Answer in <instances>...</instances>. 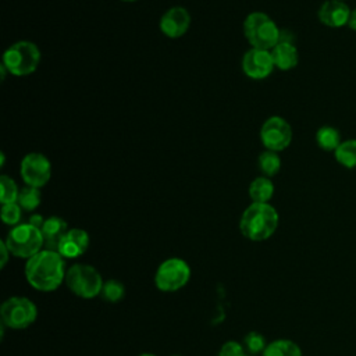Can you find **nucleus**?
<instances>
[{"instance_id": "nucleus-30", "label": "nucleus", "mask_w": 356, "mask_h": 356, "mask_svg": "<svg viewBox=\"0 0 356 356\" xmlns=\"http://www.w3.org/2000/svg\"><path fill=\"white\" fill-rule=\"evenodd\" d=\"M348 26L356 32V8H353L350 11V17H349V21H348Z\"/></svg>"}, {"instance_id": "nucleus-9", "label": "nucleus", "mask_w": 356, "mask_h": 356, "mask_svg": "<svg viewBox=\"0 0 356 356\" xmlns=\"http://www.w3.org/2000/svg\"><path fill=\"white\" fill-rule=\"evenodd\" d=\"M260 139L266 150L278 153L291 145L292 128L285 118L280 115H271L263 122L260 128Z\"/></svg>"}, {"instance_id": "nucleus-19", "label": "nucleus", "mask_w": 356, "mask_h": 356, "mask_svg": "<svg viewBox=\"0 0 356 356\" xmlns=\"http://www.w3.org/2000/svg\"><path fill=\"white\" fill-rule=\"evenodd\" d=\"M263 356H302L299 345L291 339H275L263 350Z\"/></svg>"}, {"instance_id": "nucleus-22", "label": "nucleus", "mask_w": 356, "mask_h": 356, "mask_svg": "<svg viewBox=\"0 0 356 356\" xmlns=\"http://www.w3.org/2000/svg\"><path fill=\"white\" fill-rule=\"evenodd\" d=\"M40 202H42V195H40V189L39 188H33V186L25 185L22 189H19V195H18L17 203L21 206L22 210L33 211L35 209H38Z\"/></svg>"}, {"instance_id": "nucleus-33", "label": "nucleus", "mask_w": 356, "mask_h": 356, "mask_svg": "<svg viewBox=\"0 0 356 356\" xmlns=\"http://www.w3.org/2000/svg\"><path fill=\"white\" fill-rule=\"evenodd\" d=\"M174 356H178V355H174Z\"/></svg>"}, {"instance_id": "nucleus-10", "label": "nucleus", "mask_w": 356, "mask_h": 356, "mask_svg": "<svg viewBox=\"0 0 356 356\" xmlns=\"http://www.w3.org/2000/svg\"><path fill=\"white\" fill-rule=\"evenodd\" d=\"M19 174L25 185L40 189L51 177V164L44 154L32 152L21 160Z\"/></svg>"}, {"instance_id": "nucleus-11", "label": "nucleus", "mask_w": 356, "mask_h": 356, "mask_svg": "<svg viewBox=\"0 0 356 356\" xmlns=\"http://www.w3.org/2000/svg\"><path fill=\"white\" fill-rule=\"evenodd\" d=\"M242 71L252 79H264L274 71V60L270 50L250 47L242 57Z\"/></svg>"}, {"instance_id": "nucleus-3", "label": "nucleus", "mask_w": 356, "mask_h": 356, "mask_svg": "<svg viewBox=\"0 0 356 356\" xmlns=\"http://www.w3.org/2000/svg\"><path fill=\"white\" fill-rule=\"evenodd\" d=\"M243 35L254 49L271 50L281 38L278 25L263 11H253L243 21Z\"/></svg>"}, {"instance_id": "nucleus-29", "label": "nucleus", "mask_w": 356, "mask_h": 356, "mask_svg": "<svg viewBox=\"0 0 356 356\" xmlns=\"http://www.w3.org/2000/svg\"><path fill=\"white\" fill-rule=\"evenodd\" d=\"M0 249H1V268H4V266L7 264V260H8V254H11V253H10L6 242L0 243Z\"/></svg>"}, {"instance_id": "nucleus-4", "label": "nucleus", "mask_w": 356, "mask_h": 356, "mask_svg": "<svg viewBox=\"0 0 356 356\" xmlns=\"http://www.w3.org/2000/svg\"><path fill=\"white\" fill-rule=\"evenodd\" d=\"M40 63L39 47L29 40L13 43L3 53L1 64L8 74L14 76H26L33 74Z\"/></svg>"}, {"instance_id": "nucleus-14", "label": "nucleus", "mask_w": 356, "mask_h": 356, "mask_svg": "<svg viewBox=\"0 0 356 356\" xmlns=\"http://www.w3.org/2000/svg\"><path fill=\"white\" fill-rule=\"evenodd\" d=\"M89 234L82 228H70L61 238L57 252L64 259H75L83 254L89 248Z\"/></svg>"}, {"instance_id": "nucleus-28", "label": "nucleus", "mask_w": 356, "mask_h": 356, "mask_svg": "<svg viewBox=\"0 0 356 356\" xmlns=\"http://www.w3.org/2000/svg\"><path fill=\"white\" fill-rule=\"evenodd\" d=\"M28 222L40 229V228L43 227V224H44V218H43L40 214H32V216L29 217V221H28Z\"/></svg>"}, {"instance_id": "nucleus-25", "label": "nucleus", "mask_w": 356, "mask_h": 356, "mask_svg": "<svg viewBox=\"0 0 356 356\" xmlns=\"http://www.w3.org/2000/svg\"><path fill=\"white\" fill-rule=\"evenodd\" d=\"M21 206L15 203H7L1 206V220L4 224L15 227L21 221Z\"/></svg>"}, {"instance_id": "nucleus-17", "label": "nucleus", "mask_w": 356, "mask_h": 356, "mask_svg": "<svg viewBox=\"0 0 356 356\" xmlns=\"http://www.w3.org/2000/svg\"><path fill=\"white\" fill-rule=\"evenodd\" d=\"M274 195V184L268 177H257L249 185V196L253 203H268Z\"/></svg>"}, {"instance_id": "nucleus-12", "label": "nucleus", "mask_w": 356, "mask_h": 356, "mask_svg": "<svg viewBox=\"0 0 356 356\" xmlns=\"http://www.w3.org/2000/svg\"><path fill=\"white\" fill-rule=\"evenodd\" d=\"M159 25L164 36L178 39L188 32L191 26V14L185 7L174 6L161 15Z\"/></svg>"}, {"instance_id": "nucleus-26", "label": "nucleus", "mask_w": 356, "mask_h": 356, "mask_svg": "<svg viewBox=\"0 0 356 356\" xmlns=\"http://www.w3.org/2000/svg\"><path fill=\"white\" fill-rule=\"evenodd\" d=\"M243 342H245L246 349H248L250 353H253V355H254V353H259V352H263L264 348L267 346V345H266V341H264V338H263V335L259 334V332H249V334L245 337Z\"/></svg>"}, {"instance_id": "nucleus-16", "label": "nucleus", "mask_w": 356, "mask_h": 356, "mask_svg": "<svg viewBox=\"0 0 356 356\" xmlns=\"http://www.w3.org/2000/svg\"><path fill=\"white\" fill-rule=\"evenodd\" d=\"M67 231H68L67 221L63 220L61 217L51 216V217L46 218L43 227L40 228V232L43 235V241H44L46 249L57 250L58 243H60L61 238L65 235Z\"/></svg>"}, {"instance_id": "nucleus-32", "label": "nucleus", "mask_w": 356, "mask_h": 356, "mask_svg": "<svg viewBox=\"0 0 356 356\" xmlns=\"http://www.w3.org/2000/svg\"><path fill=\"white\" fill-rule=\"evenodd\" d=\"M122 1H127V3H131V1H136V0H122Z\"/></svg>"}, {"instance_id": "nucleus-20", "label": "nucleus", "mask_w": 356, "mask_h": 356, "mask_svg": "<svg viewBox=\"0 0 356 356\" xmlns=\"http://www.w3.org/2000/svg\"><path fill=\"white\" fill-rule=\"evenodd\" d=\"M338 164L345 168H356V139L342 140L334 152Z\"/></svg>"}, {"instance_id": "nucleus-18", "label": "nucleus", "mask_w": 356, "mask_h": 356, "mask_svg": "<svg viewBox=\"0 0 356 356\" xmlns=\"http://www.w3.org/2000/svg\"><path fill=\"white\" fill-rule=\"evenodd\" d=\"M341 142V132L335 127L323 125L316 132V143L324 152H335Z\"/></svg>"}, {"instance_id": "nucleus-27", "label": "nucleus", "mask_w": 356, "mask_h": 356, "mask_svg": "<svg viewBox=\"0 0 356 356\" xmlns=\"http://www.w3.org/2000/svg\"><path fill=\"white\" fill-rule=\"evenodd\" d=\"M218 356H246V355H245L243 346L241 343L228 341L221 346Z\"/></svg>"}, {"instance_id": "nucleus-5", "label": "nucleus", "mask_w": 356, "mask_h": 356, "mask_svg": "<svg viewBox=\"0 0 356 356\" xmlns=\"http://www.w3.org/2000/svg\"><path fill=\"white\" fill-rule=\"evenodd\" d=\"M68 289L83 299H92L102 293L103 278L100 273L89 264H74L65 273V281Z\"/></svg>"}, {"instance_id": "nucleus-34", "label": "nucleus", "mask_w": 356, "mask_h": 356, "mask_svg": "<svg viewBox=\"0 0 356 356\" xmlns=\"http://www.w3.org/2000/svg\"><path fill=\"white\" fill-rule=\"evenodd\" d=\"M341 1H345V0H341Z\"/></svg>"}, {"instance_id": "nucleus-31", "label": "nucleus", "mask_w": 356, "mask_h": 356, "mask_svg": "<svg viewBox=\"0 0 356 356\" xmlns=\"http://www.w3.org/2000/svg\"><path fill=\"white\" fill-rule=\"evenodd\" d=\"M139 356H156V355H153V353H142Z\"/></svg>"}, {"instance_id": "nucleus-23", "label": "nucleus", "mask_w": 356, "mask_h": 356, "mask_svg": "<svg viewBox=\"0 0 356 356\" xmlns=\"http://www.w3.org/2000/svg\"><path fill=\"white\" fill-rule=\"evenodd\" d=\"M19 195V189L15 184V181L8 175L0 177V202L1 204L7 203H15Z\"/></svg>"}, {"instance_id": "nucleus-7", "label": "nucleus", "mask_w": 356, "mask_h": 356, "mask_svg": "<svg viewBox=\"0 0 356 356\" xmlns=\"http://www.w3.org/2000/svg\"><path fill=\"white\" fill-rule=\"evenodd\" d=\"M1 324L13 330H24L32 325L38 317L36 305L25 296H11L0 307Z\"/></svg>"}, {"instance_id": "nucleus-24", "label": "nucleus", "mask_w": 356, "mask_h": 356, "mask_svg": "<svg viewBox=\"0 0 356 356\" xmlns=\"http://www.w3.org/2000/svg\"><path fill=\"white\" fill-rule=\"evenodd\" d=\"M124 285L117 281V280H108L103 284V288H102V296L106 302H110V303H115V302H120L122 298H124Z\"/></svg>"}, {"instance_id": "nucleus-21", "label": "nucleus", "mask_w": 356, "mask_h": 356, "mask_svg": "<svg viewBox=\"0 0 356 356\" xmlns=\"http://www.w3.org/2000/svg\"><path fill=\"white\" fill-rule=\"evenodd\" d=\"M257 164H259L261 174L268 178L277 175L281 170V159H280L278 153L273 152V150H264L263 153H260Z\"/></svg>"}, {"instance_id": "nucleus-6", "label": "nucleus", "mask_w": 356, "mask_h": 356, "mask_svg": "<svg viewBox=\"0 0 356 356\" xmlns=\"http://www.w3.org/2000/svg\"><path fill=\"white\" fill-rule=\"evenodd\" d=\"M4 242L13 256L26 260L39 253L44 245L40 229L29 222L13 227Z\"/></svg>"}, {"instance_id": "nucleus-15", "label": "nucleus", "mask_w": 356, "mask_h": 356, "mask_svg": "<svg viewBox=\"0 0 356 356\" xmlns=\"http://www.w3.org/2000/svg\"><path fill=\"white\" fill-rule=\"evenodd\" d=\"M275 68L281 71H289L295 68L299 63V53L293 42L280 40L271 50Z\"/></svg>"}, {"instance_id": "nucleus-2", "label": "nucleus", "mask_w": 356, "mask_h": 356, "mask_svg": "<svg viewBox=\"0 0 356 356\" xmlns=\"http://www.w3.org/2000/svg\"><path fill=\"white\" fill-rule=\"evenodd\" d=\"M280 216L270 203L249 204L239 220V229L249 241L260 242L268 239L278 228Z\"/></svg>"}, {"instance_id": "nucleus-1", "label": "nucleus", "mask_w": 356, "mask_h": 356, "mask_svg": "<svg viewBox=\"0 0 356 356\" xmlns=\"http://www.w3.org/2000/svg\"><path fill=\"white\" fill-rule=\"evenodd\" d=\"M64 257L57 250L44 249L26 260L25 277L32 288L53 292L65 281Z\"/></svg>"}, {"instance_id": "nucleus-13", "label": "nucleus", "mask_w": 356, "mask_h": 356, "mask_svg": "<svg viewBox=\"0 0 356 356\" xmlns=\"http://www.w3.org/2000/svg\"><path fill=\"white\" fill-rule=\"evenodd\" d=\"M350 8L345 1L341 0H327L324 1L318 11V21L328 28H341L348 25L350 17Z\"/></svg>"}, {"instance_id": "nucleus-8", "label": "nucleus", "mask_w": 356, "mask_h": 356, "mask_svg": "<svg viewBox=\"0 0 356 356\" xmlns=\"http://www.w3.org/2000/svg\"><path fill=\"white\" fill-rule=\"evenodd\" d=\"M191 278L188 263L178 257L164 260L154 275V284L161 292H175L185 286Z\"/></svg>"}]
</instances>
